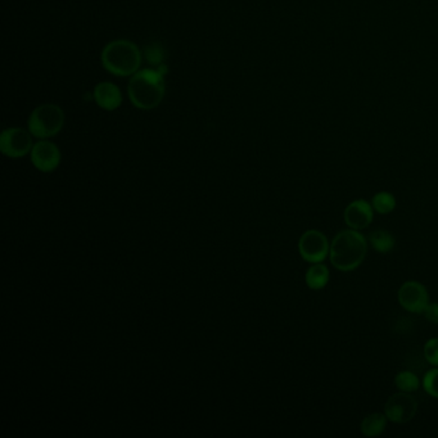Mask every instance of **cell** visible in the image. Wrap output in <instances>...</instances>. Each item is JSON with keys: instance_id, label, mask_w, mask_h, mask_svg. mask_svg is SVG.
<instances>
[{"instance_id": "18", "label": "cell", "mask_w": 438, "mask_h": 438, "mask_svg": "<svg viewBox=\"0 0 438 438\" xmlns=\"http://www.w3.org/2000/svg\"><path fill=\"white\" fill-rule=\"evenodd\" d=\"M144 55H146V59L149 64L158 67L160 64H164V46H161L160 43H152V44L146 46Z\"/></svg>"}, {"instance_id": "9", "label": "cell", "mask_w": 438, "mask_h": 438, "mask_svg": "<svg viewBox=\"0 0 438 438\" xmlns=\"http://www.w3.org/2000/svg\"><path fill=\"white\" fill-rule=\"evenodd\" d=\"M31 162L41 173H52L61 164V151L55 143L41 139L32 146Z\"/></svg>"}, {"instance_id": "6", "label": "cell", "mask_w": 438, "mask_h": 438, "mask_svg": "<svg viewBox=\"0 0 438 438\" xmlns=\"http://www.w3.org/2000/svg\"><path fill=\"white\" fill-rule=\"evenodd\" d=\"M32 134L21 128H6L0 135V151L10 158H21L32 151Z\"/></svg>"}, {"instance_id": "2", "label": "cell", "mask_w": 438, "mask_h": 438, "mask_svg": "<svg viewBox=\"0 0 438 438\" xmlns=\"http://www.w3.org/2000/svg\"><path fill=\"white\" fill-rule=\"evenodd\" d=\"M164 76L157 68H144L134 73L128 85L130 102L139 110L157 108L164 98Z\"/></svg>"}, {"instance_id": "4", "label": "cell", "mask_w": 438, "mask_h": 438, "mask_svg": "<svg viewBox=\"0 0 438 438\" xmlns=\"http://www.w3.org/2000/svg\"><path fill=\"white\" fill-rule=\"evenodd\" d=\"M64 111L52 103H46L31 112L28 120V131L37 139L55 137L64 126Z\"/></svg>"}, {"instance_id": "19", "label": "cell", "mask_w": 438, "mask_h": 438, "mask_svg": "<svg viewBox=\"0 0 438 438\" xmlns=\"http://www.w3.org/2000/svg\"><path fill=\"white\" fill-rule=\"evenodd\" d=\"M423 355L427 363L432 366H438V338H430L423 348Z\"/></svg>"}, {"instance_id": "13", "label": "cell", "mask_w": 438, "mask_h": 438, "mask_svg": "<svg viewBox=\"0 0 438 438\" xmlns=\"http://www.w3.org/2000/svg\"><path fill=\"white\" fill-rule=\"evenodd\" d=\"M387 417L382 412H373L366 415L360 424V430L366 437H378L387 428Z\"/></svg>"}, {"instance_id": "7", "label": "cell", "mask_w": 438, "mask_h": 438, "mask_svg": "<svg viewBox=\"0 0 438 438\" xmlns=\"http://www.w3.org/2000/svg\"><path fill=\"white\" fill-rule=\"evenodd\" d=\"M418 412V401L410 393L400 392L392 394L384 405V414L387 419L393 423H408Z\"/></svg>"}, {"instance_id": "3", "label": "cell", "mask_w": 438, "mask_h": 438, "mask_svg": "<svg viewBox=\"0 0 438 438\" xmlns=\"http://www.w3.org/2000/svg\"><path fill=\"white\" fill-rule=\"evenodd\" d=\"M142 59L143 57L139 46L126 39L110 41L102 50V66L108 73L119 77H128L137 73Z\"/></svg>"}, {"instance_id": "10", "label": "cell", "mask_w": 438, "mask_h": 438, "mask_svg": "<svg viewBox=\"0 0 438 438\" xmlns=\"http://www.w3.org/2000/svg\"><path fill=\"white\" fill-rule=\"evenodd\" d=\"M343 218L348 228L364 230L373 221L374 209L372 203L365 200H355L347 204Z\"/></svg>"}, {"instance_id": "17", "label": "cell", "mask_w": 438, "mask_h": 438, "mask_svg": "<svg viewBox=\"0 0 438 438\" xmlns=\"http://www.w3.org/2000/svg\"><path fill=\"white\" fill-rule=\"evenodd\" d=\"M421 384L424 391L428 393L429 396L438 399V366L429 369L423 377Z\"/></svg>"}, {"instance_id": "16", "label": "cell", "mask_w": 438, "mask_h": 438, "mask_svg": "<svg viewBox=\"0 0 438 438\" xmlns=\"http://www.w3.org/2000/svg\"><path fill=\"white\" fill-rule=\"evenodd\" d=\"M372 206L377 213L388 215L396 209V198L388 192H379L372 198Z\"/></svg>"}, {"instance_id": "14", "label": "cell", "mask_w": 438, "mask_h": 438, "mask_svg": "<svg viewBox=\"0 0 438 438\" xmlns=\"http://www.w3.org/2000/svg\"><path fill=\"white\" fill-rule=\"evenodd\" d=\"M369 243L378 254L385 255L390 254L396 246V239L388 230L377 229L370 233Z\"/></svg>"}, {"instance_id": "1", "label": "cell", "mask_w": 438, "mask_h": 438, "mask_svg": "<svg viewBox=\"0 0 438 438\" xmlns=\"http://www.w3.org/2000/svg\"><path fill=\"white\" fill-rule=\"evenodd\" d=\"M368 252V240L360 230L347 229L339 231L330 243L329 258L339 272H352L361 265Z\"/></svg>"}, {"instance_id": "12", "label": "cell", "mask_w": 438, "mask_h": 438, "mask_svg": "<svg viewBox=\"0 0 438 438\" xmlns=\"http://www.w3.org/2000/svg\"><path fill=\"white\" fill-rule=\"evenodd\" d=\"M329 279H330V273H329L328 266L324 265L323 263L312 264L305 275L306 284L312 291H320L325 288L327 284L329 283Z\"/></svg>"}, {"instance_id": "15", "label": "cell", "mask_w": 438, "mask_h": 438, "mask_svg": "<svg viewBox=\"0 0 438 438\" xmlns=\"http://www.w3.org/2000/svg\"><path fill=\"white\" fill-rule=\"evenodd\" d=\"M396 388L401 392H415L420 387V381L418 375L411 370H402L394 378Z\"/></svg>"}, {"instance_id": "8", "label": "cell", "mask_w": 438, "mask_h": 438, "mask_svg": "<svg viewBox=\"0 0 438 438\" xmlns=\"http://www.w3.org/2000/svg\"><path fill=\"white\" fill-rule=\"evenodd\" d=\"M397 298L402 309L412 314H423L429 305L427 288L417 280H409L402 284L397 293Z\"/></svg>"}, {"instance_id": "11", "label": "cell", "mask_w": 438, "mask_h": 438, "mask_svg": "<svg viewBox=\"0 0 438 438\" xmlns=\"http://www.w3.org/2000/svg\"><path fill=\"white\" fill-rule=\"evenodd\" d=\"M95 103L104 111H116L122 103V93L113 82H99L93 92Z\"/></svg>"}, {"instance_id": "20", "label": "cell", "mask_w": 438, "mask_h": 438, "mask_svg": "<svg viewBox=\"0 0 438 438\" xmlns=\"http://www.w3.org/2000/svg\"><path fill=\"white\" fill-rule=\"evenodd\" d=\"M424 316H426V319L430 321V323H433V324H438V303H430L429 302L428 306H427V309L424 310Z\"/></svg>"}, {"instance_id": "5", "label": "cell", "mask_w": 438, "mask_h": 438, "mask_svg": "<svg viewBox=\"0 0 438 438\" xmlns=\"http://www.w3.org/2000/svg\"><path fill=\"white\" fill-rule=\"evenodd\" d=\"M298 252L310 264L324 263L330 252L328 238L316 229L306 230L298 240Z\"/></svg>"}]
</instances>
